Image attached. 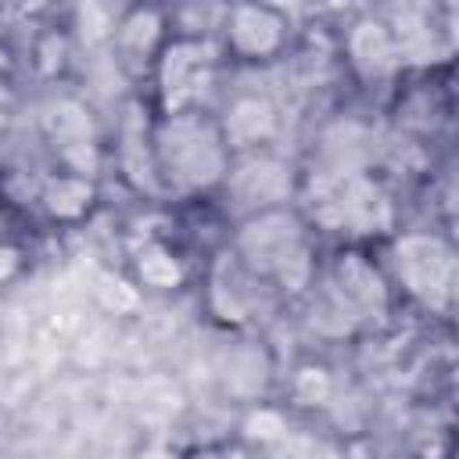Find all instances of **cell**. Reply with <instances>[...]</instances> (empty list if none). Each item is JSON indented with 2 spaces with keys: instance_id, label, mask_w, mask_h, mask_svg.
Wrapping results in <instances>:
<instances>
[{
  "instance_id": "16",
  "label": "cell",
  "mask_w": 459,
  "mask_h": 459,
  "mask_svg": "<svg viewBox=\"0 0 459 459\" xmlns=\"http://www.w3.org/2000/svg\"><path fill=\"white\" fill-rule=\"evenodd\" d=\"M244 434H247L251 441H258V445H276V441L287 434V420H283L280 409H273V405H258V409L247 416Z\"/></svg>"
},
{
  "instance_id": "7",
  "label": "cell",
  "mask_w": 459,
  "mask_h": 459,
  "mask_svg": "<svg viewBox=\"0 0 459 459\" xmlns=\"http://www.w3.org/2000/svg\"><path fill=\"white\" fill-rule=\"evenodd\" d=\"M287 39H290V22L273 4H237L226 11L222 43L233 61L265 65L283 54Z\"/></svg>"
},
{
  "instance_id": "17",
  "label": "cell",
  "mask_w": 459,
  "mask_h": 459,
  "mask_svg": "<svg viewBox=\"0 0 459 459\" xmlns=\"http://www.w3.org/2000/svg\"><path fill=\"white\" fill-rule=\"evenodd\" d=\"M22 269V251L7 240H0V283H7L14 273Z\"/></svg>"
},
{
  "instance_id": "3",
  "label": "cell",
  "mask_w": 459,
  "mask_h": 459,
  "mask_svg": "<svg viewBox=\"0 0 459 459\" xmlns=\"http://www.w3.org/2000/svg\"><path fill=\"white\" fill-rule=\"evenodd\" d=\"M394 283L430 312H448L455 301V251L437 233H398L391 240Z\"/></svg>"
},
{
  "instance_id": "12",
  "label": "cell",
  "mask_w": 459,
  "mask_h": 459,
  "mask_svg": "<svg viewBox=\"0 0 459 459\" xmlns=\"http://www.w3.org/2000/svg\"><path fill=\"white\" fill-rule=\"evenodd\" d=\"M39 204H43V212H47L54 222H68V226H72V222H82V219L93 212V204H97V186H93L90 176L65 169V172H54V176L43 179V186H39Z\"/></svg>"
},
{
  "instance_id": "8",
  "label": "cell",
  "mask_w": 459,
  "mask_h": 459,
  "mask_svg": "<svg viewBox=\"0 0 459 459\" xmlns=\"http://www.w3.org/2000/svg\"><path fill=\"white\" fill-rule=\"evenodd\" d=\"M219 118V129H222V140L230 147V154H258L262 147H269V140H276V129H280V115H276V104L262 93H240L226 104Z\"/></svg>"
},
{
  "instance_id": "1",
  "label": "cell",
  "mask_w": 459,
  "mask_h": 459,
  "mask_svg": "<svg viewBox=\"0 0 459 459\" xmlns=\"http://www.w3.org/2000/svg\"><path fill=\"white\" fill-rule=\"evenodd\" d=\"M151 154L158 183L176 194L212 190L226 183V172L233 165L219 118L208 115L204 108L158 115V122L151 126Z\"/></svg>"
},
{
  "instance_id": "18",
  "label": "cell",
  "mask_w": 459,
  "mask_h": 459,
  "mask_svg": "<svg viewBox=\"0 0 459 459\" xmlns=\"http://www.w3.org/2000/svg\"><path fill=\"white\" fill-rule=\"evenodd\" d=\"M341 459H373V452H369V445H362V441H351V445H344Z\"/></svg>"
},
{
  "instance_id": "10",
  "label": "cell",
  "mask_w": 459,
  "mask_h": 459,
  "mask_svg": "<svg viewBox=\"0 0 459 459\" xmlns=\"http://www.w3.org/2000/svg\"><path fill=\"white\" fill-rule=\"evenodd\" d=\"M348 61L359 68V75L366 79H384L391 72L402 68L398 61V50H394V39H391V29L384 18H362L351 25L348 39Z\"/></svg>"
},
{
  "instance_id": "15",
  "label": "cell",
  "mask_w": 459,
  "mask_h": 459,
  "mask_svg": "<svg viewBox=\"0 0 459 459\" xmlns=\"http://www.w3.org/2000/svg\"><path fill=\"white\" fill-rule=\"evenodd\" d=\"M290 394L298 405H326V398L333 394V380L326 366H316V362L298 366L290 377Z\"/></svg>"
},
{
  "instance_id": "4",
  "label": "cell",
  "mask_w": 459,
  "mask_h": 459,
  "mask_svg": "<svg viewBox=\"0 0 459 459\" xmlns=\"http://www.w3.org/2000/svg\"><path fill=\"white\" fill-rule=\"evenodd\" d=\"M215 65H219L215 47L204 36H169L151 65L158 111L161 115L197 111L215 82Z\"/></svg>"
},
{
  "instance_id": "11",
  "label": "cell",
  "mask_w": 459,
  "mask_h": 459,
  "mask_svg": "<svg viewBox=\"0 0 459 459\" xmlns=\"http://www.w3.org/2000/svg\"><path fill=\"white\" fill-rule=\"evenodd\" d=\"M169 32H165V14L154 7H133L126 11L115 29H111V43L122 54L118 61H140V65H154L158 50L165 47Z\"/></svg>"
},
{
  "instance_id": "2",
  "label": "cell",
  "mask_w": 459,
  "mask_h": 459,
  "mask_svg": "<svg viewBox=\"0 0 459 459\" xmlns=\"http://www.w3.org/2000/svg\"><path fill=\"white\" fill-rule=\"evenodd\" d=\"M230 255L265 287H280L283 294H301L312 287V237L308 219L287 204L262 208L240 219L233 233Z\"/></svg>"
},
{
  "instance_id": "13",
  "label": "cell",
  "mask_w": 459,
  "mask_h": 459,
  "mask_svg": "<svg viewBox=\"0 0 459 459\" xmlns=\"http://www.w3.org/2000/svg\"><path fill=\"white\" fill-rule=\"evenodd\" d=\"M133 273H136V287H147V290H176L186 276L183 258L161 240H147L133 255Z\"/></svg>"
},
{
  "instance_id": "14",
  "label": "cell",
  "mask_w": 459,
  "mask_h": 459,
  "mask_svg": "<svg viewBox=\"0 0 459 459\" xmlns=\"http://www.w3.org/2000/svg\"><path fill=\"white\" fill-rule=\"evenodd\" d=\"M47 129H50V136H54V147L61 143L65 158H68L72 151L93 147V143H90V111H86L82 104H75V100L54 104V111L47 115Z\"/></svg>"
},
{
  "instance_id": "6",
  "label": "cell",
  "mask_w": 459,
  "mask_h": 459,
  "mask_svg": "<svg viewBox=\"0 0 459 459\" xmlns=\"http://www.w3.org/2000/svg\"><path fill=\"white\" fill-rule=\"evenodd\" d=\"M323 301H330V308L337 316H344L348 323L373 319V316H384L387 312V305H391V283H387V276L380 273V265L373 258H366L362 251L348 247L333 262L330 287H326Z\"/></svg>"
},
{
  "instance_id": "5",
  "label": "cell",
  "mask_w": 459,
  "mask_h": 459,
  "mask_svg": "<svg viewBox=\"0 0 459 459\" xmlns=\"http://www.w3.org/2000/svg\"><path fill=\"white\" fill-rule=\"evenodd\" d=\"M312 222L341 233H377L391 222L380 183L366 172H326L312 183Z\"/></svg>"
},
{
  "instance_id": "9",
  "label": "cell",
  "mask_w": 459,
  "mask_h": 459,
  "mask_svg": "<svg viewBox=\"0 0 459 459\" xmlns=\"http://www.w3.org/2000/svg\"><path fill=\"white\" fill-rule=\"evenodd\" d=\"M226 186L240 201H247L251 212L280 208V204H287V194H290V169L283 161H276V158L258 151V154H247L240 165H230Z\"/></svg>"
}]
</instances>
